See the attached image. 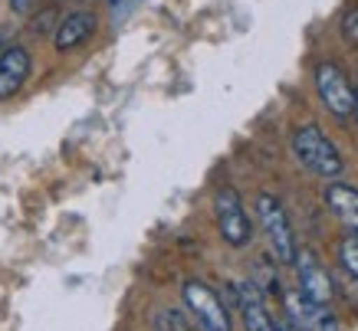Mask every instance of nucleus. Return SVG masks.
<instances>
[{
  "mask_svg": "<svg viewBox=\"0 0 358 331\" xmlns=\"http://www.w3.org/2000/svg\"><path fill=\"white\" fill-rule=\"evenodd\" d=\"M293 154L303 168H309L313 174L326 177V181H332V177L342 174V154H338L336 145L322 135L319 125H303V128H296Z\"/></svg>",
  "mask_w": 358,
  "mask_h": 331,
  "instance_id": "f257e3e1",
  "label": "nucleus"
},
{
  "mask_svg": "<svg viewBox=\"0 0 358 331\" xmlns=\"http://www.w3.org/2000/svg\"><path fill=\"white\" fill-rule=\"evenodd\" d=\"M257 216H260V226L266 240H270V249L273 256L280 263H293L296 259V236H293V226H289V216L282 210V203L273 197V193H260L257 197Z\"/></svg>",
  "mask_w": 358,
  "mask_h": 331,
  "instance_id": "f03ea898",
  "label": "nucleus"
},
{
  "mask_svg": "<svg viewBox=\"0 0 358 331\" xmlns=\"http://www.w3.org/2000/svg\"><path fill=\"white\" fill-rule=\"evenodd\" d=\"M214 214H217V230L227 246L243 249V246L253 240V226H250L247 207H243V200H240V193L234 191V187H220L217 191V197H214Z\"/></svg>",
  "mask_w": 358,
  "mask_h": 331,
  "instance_id": "7ed1b4c3",
  "label": "nucleus"
},
{
  "mask_svg": "<svg viewBox=\"0 0 358 331\" xmlns=\"http://www.w3.org/2000/svg\"><path fill=\"white\" fill-rule=\"evenodd\" d=\"M315 92L322 98V105L338 118H348L355 112V86L342 66L319 63L315 66Z\"/></svg>",
  "mask_w": 358,
  "mask_h": 331,
  "instance_id": "20e7f679",
  "label": "nucleus"
},
{
  "mask_svg": "<svg viewBox=\"0 0 358 331\" xmlns=\"http://www.w3.org/2000/svg\"><path fill=\"white\" fill-rule=\"evenodd\" d=\"M181 295H185L187 311L194 315L197 325H201L204 331H230V311H227V305L220 302V295L207 286V282L187 279L185 288H181Z\"/></svg>",
  "mask_w": 358,
  "mask_h": 331,
  "instance_id": "39448f33",
  "label": "nucleus"
},
{
  "mask_svg": "<svg viewBox=\"0 0 358 331\" xmlns=\"http://www.w3.org/2000/svg\"><path fill=\"white\" fill-rule=\"evenodd\" d=\"M282 302H286L289 325H296L299 331H342V325H338V318L329 311V305L309 302L299 288L286 292V295H282Z\"/></svg>",
  "mask_w": 358,
  "mask_h": 331,
  "instance_id": "423d86ee",
  "label": "nucleus"
},
{
  "mask_svg": "<svg viewBox=\"0 0 358 331\" xmlns=\"http://www.w3.org/2000/svg\"><path fill=\"white\" fill-rule=\"evenodd\" d=\"M293 263L299 266V292H303L309 302L329 305V302H332V295H336V286H332L329 272L322 269V263L315 259V253L303 249V253H296Z\"/></svg>",
  "mask_w": 358,
  "mask_h": 331,
  "instance_id": "0eeeda50",
  "label": "nucleus"
},
{
  "mask_svg": "<svg viewBox=\"0 0 358 331\" xmlns=\"http://www.w3.org/2000/svg\"><path fill=\"white\" fill-rule=\"evenodd\" d=\"M30 69H33V59L23 46L10 43L3 53H0V102H3V98H13L23 86H27Z\"/></svg>",
  "mask_w": 358,
  "mask_h": 331,
  "instance_id": "6e6552de",
  "label": "nucleus"
},
{
  "mask_svg": "<svg viewBox=\"0 0 358 331\" xmlns=\"http://www.w3.org/2000/svg\"><path fill=\"white\" fill-rule=\"evenodd\" d=\"M234 288H237V305H240V315H243V328L247 331H276L280 328V325L273 321L257 282H237Z\"/></svg>",
  "mask_w": 358,
  "mask_h": 331,
  "instance_id": "1a4fd4ad",
  "label": "nucleus"
},
{
  "mask_svg": "<svg viewBox=\"0 0 358 331\" xmlns=\"http://www.w3.org/2000/svg\"><path fill=\"white\" fill-rule=\"evenodd\" d=\"M96 27H99L96 13H89V10H76V13H69V17H63L53 30L56 50H59V53H69V50L83 46L89 36L96 33Z\"/></svg>",
  "mask_w": 358,
  "mask_h": 331,
  "instance_id": "9d476101",
  "label": "nucleus"
},
{
  "mask_svg": "<svg viewBox=\"0 0 358 331\" xmlns=\"http://www.w3.org/2000/svg\"><path fill=\"white\" fill-rule=\"evenodd\" d=\"M326 203H329V210H332L352 233H358V191L355 187L338 184V181L329 184L326 187Z\"/></svg>",
  "mask_w": 358,
  "mask_h": 331,
  "instance_id": "9b49d317",
  "label": "nucleus"
},
{
  "mask_svg": "<svg viewBox=\"0 0 358 331\" xmlns=\"http://www.w3.org/2000/svg\"><path fill=\"white\" fill-rule=\"evenodd\" d=\"M338 259H342V266L358 279V233H348L342 243H338Z\"/></svg>",
  "mask_w": 358,
  "mask_h": 331,
  "instance_id": "f8f14e48",
  "label": "nucleus"
},
{
  "mask_svg": "<svg viewBox=\"0 0 358 331\" xmlns=\"http://www.w3.org/2000/svg\"><path fill=\"white\" fill-rule=\"evenodd\" d=\"M158 331H191L187 328V321L181 311H158Z\"/></svg>",
  "mask_w": 358,
  "mask_h": 331,
  "instance_id": "ddd939ff",
  "label": "nucleus"
},
{
  "mask_svg": "<svg viewBox=\"0 0 358 331\" xmlns=\"http://www.w3.org/2000/svg\"><path fill=\"white\" fill-rule=\"evenodd\" d=\"M342 36H345V43L358 46V7L342 17Z\"/></svg>",
  "mask_w": 358,
  "mask_h": 331,
  "instance_id": "4468645a",
  "label": "nucleus"
},
{
  "mask_svg": "<svg viewBox=\"0 0 358 331\" xmlns=\"http://www.w3.org/2000/svg\"><path fill=\"white\" fill-rule=\"evenodd\" d=\"M36 3H40V0H10V10L13 13H30Z\"/></svg>",
  "mask_w": 358,
  "mask_h": 331,
  "instance_id": "2eb2a0df",
  "label": "nucleus"
},
{
  "mask_svg": "<svg viewBox=\"0 0 358 331\" xmlns=\"http://www.w3.org/2000/svg\"><path fill=\"white\" fill-rule=\"evenodd\" d=\"M7 46H10V43H7V33L0 30V53H3V50H7Z\"/></svg>",
  "mask_w": 358,
  "mask_h": 331,
  "instance_id": "dca6fc26",
  "label": "nucleus"
},
{
  "mask_svg": "<svg viewBox=\"0 0 358 331\" xmlns=\"http://www.w3.org/2000/svg\"><path fill=\"white\" fill-rule=\"evenodd\" d=\"M276 331H299V328H296V325H280Z\"/></svg>",
  "mask_w": 358,
  "mask_h": 331,
  "instance_id": "f3484780",
  "label": "nucleus"
},
{
  "mask_svg": "<svg viewBox=\"0 0 358 331\" xmlns=\"http://www.w3.org/2000/svg\"><path fill=\"white\" fill-rule=\"evenodd\" d=\"M355 115H358V89H355Z\"/></svg>",
  "mask_w": 358,
  "mask_h": 331,
  "instance_id": "a211bd4d",
  "label": "nucleus"
}]
</instances>
